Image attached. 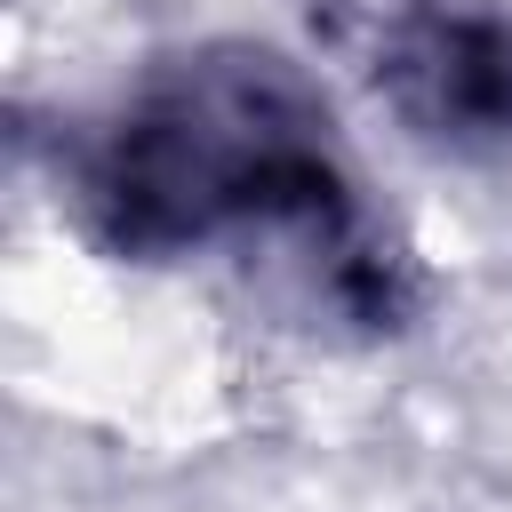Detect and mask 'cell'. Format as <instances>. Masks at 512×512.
<instances>
[{"mask_svg": "<svg viewBox=\"0 0 512 512\" xmlns=\"http://www.w3.org/2000/svg\"><path fill=\"white\" fill-rule=\"evenodd\" d=\"M368 104L448 168H512V0H360Z\"/></svg>", "mask_w": 512, "mask_h": 512, "instance_id": "2", "label": "cell"}, {"mask_svg": "<svg viewBox=\"0 0 512 512\" xmlns=\"http://www.w3.org/2000/svg\"><path fill=\"white\" fill-rule=\"evenodd\" d=\"M64 224L128 272L232 264L320 344H400L424 264L304 56L256 32L160 48L120 96L64 128Z\"/></svg>", "mask_w": 512, "mask_h": 512, "instance_id": "1", "label": "cell"}]
</instances>
